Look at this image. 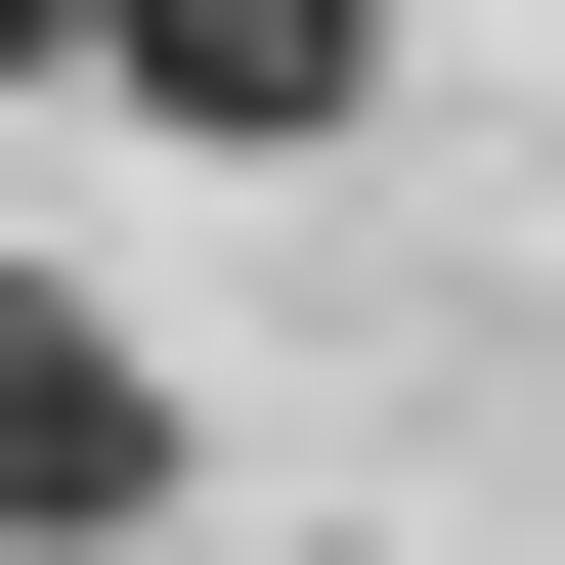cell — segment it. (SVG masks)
<instances>
[{
  "label": "cell",
  "instance_id": "1",
  "mask_svg": "<svg viewBox=\"0 0 565 565\" xmlns=\"http://www.w3.org/2000/svg\"><path fill=\"white\" fill-rule=\"evenodd\" d=\"M217 479H174V349L131 305H0V565H174Z\"/></svg>",
  "mask_w": 565,
  "mask_h": 565
},
{
  "label": "cell",
  "instance_id": "2",
  "mask_svg": "<svg viewBox=\"0 0 565 565\" xmlns=\"http://www.w3.org/2000/svg\"><path fill=\"white\" fill-rule=\"evenodd\" d=\"M87 87H131V131H217V174H305L392 87V0H87Z\"/></svg>",
  "mask_w": 565,
  "mask_h": 565
},
{
  "label": "cell",
  "instance_id": "3",
  "mask_svg": "<svg viewBox=\"0 0 565 565\" xmlns=\"http://www.w3.org/2000/svg\"><path fill=\"white\" fill-rule=\"evenodd\" d=\"M174 565H305V522H174Z\"/></svg>",
  "mask_w": 565,
  "mask_h": 565
},
{
  "label": "cell",
  "instance_id": "4",
  "mask_svg": "<svg viewBox=\"0 0 565 565\" xmlns=\"http://www.w3.org/2000/svg\"><path fill=\"white\" fill-rule=\"evenodd\" d=\"M0 44H87V0H0Z\"/></svg>",
  "mask_w": 565,
  "mask_h": 565
}]
</instances>
